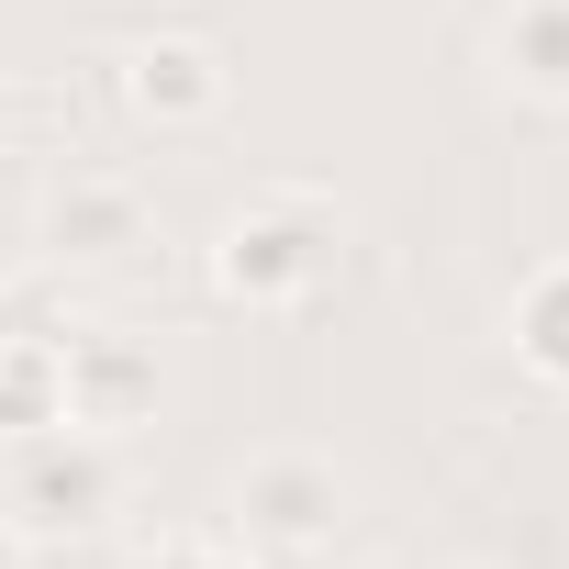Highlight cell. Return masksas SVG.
<instances>
[{"instance_id":"cell-12","label":"cell","mask_w":569,"mask_h":569,"mask_svg":"<svg viewBox=\"0 0 569 569\" xmlns=\"http://www.w3.org/2000/svg\"><path fill=\"white\" fill-rule=\"evenodd\" d=\"M358 569H447V558H413V547H380V558H358Z\"/></svg>"},{"instance_id":"cell-13","label":"cell","mask_w":569,"mask_h":569,"mask_svg":"<svg viewBox=\"0 0 569 569\" xmlns=\"http://www.w3.org/2000/svg\"><path fill=\"white\" fill-rule=\"evenodd\" d=\"M12 336H23V302H12V291H0V347H12Z\"/></svg>"},{"instance_id":"cell-10","label":"cell","mask_w":569,"mask_h":569,"mask_svg":"<svg viewBox=\"0 0 569 569\" xmlns=\"http://www.w3.org/2000/svg\"><path fill=\"white\" fill-rule=\"evenodd\" d=\"M134 569H268L234 525H168V536H146L134 547Z\"/></svg>"},{"instance_id":"cell-4","label":"cell","mask_w":569,"mask_h":569,"mask_svg":"<svg viewBox=\"0 0 569 569\" xmlns=\"http://www.w3.org/2000/svg\"><path fill=\"white\" fill-rule=\"evenodd\" d=\"M112 101L157 134V146H190L234 112V68L212 34H123L112 46Z\"/></svg>"},{"instance_id":"cell-5","label":"cell","mask_w":569,"mask_h":569,"mask_svg":"<svg viewBox=\"0 0 569 569\" xmlns=\"http://www.w3.org/2000/svg\"><path fill=\"white\" fill-rule=\"evenodd\" d=\"M34 246H46L57 268H134V257L157 246V212H146V190H134L123 168H68V179H46Z\"/></svg>"},{"instance_id":"cell-9","label":"cell","mask_w":569,"mask_h":569,"mask_svg":"<svg viewBox=\"0 0 569 569\" xmlns=\"http://www.w3.org/2000/svg\"><path fill=\"white\" fill-rule=\"evenodd\" d=\"M34 425H68V358L57 336H12L0 347V436H34Z\"/></svg>"},{"instance_id":"cell-7","label":"cell","mask_w":569,"mask_h":569,"mask_svg":"<svg viewBox=\"0 0 569 569\" xmlns=\"http://www.w3.org/2000/svg\"><path fill=\"white\" fill-rule=\"evenodd\" d=\"M491 79L536 112H569V0H502L491 12Z\"/></svg>"},{"instance_id":"cell-11","label":"cell","mask_w":569,"mask_h":569,"mask_svg":"<svg viewBox=\"0 0 569 569\" xmlns=\"http://www.w3.org/2000/svg\"><path fill=\"white\" fill-rule=\"evenodd\" d=\"M34 558H46V547H34V536H23L12 513H0V569H34Z\"/></svg>"},{"instance_id":"cell-6","label":"cell","mask_w":569,"mask_h":569,"mask_svg":"<svg viewBox=\"0 0 569 569\" xmlns=\"http://www.w3.org/2000/svg\"><path fill=\"white\" fill-rule=\"evenodd\" d=\"M57 358H68V425H90V436H134V425H157L168 369H157L146 336H123V325H79V336H57Z\"/></svg>"},{"instance_id":"cell-3","label":"cell","mask_w":569,"mask_h":569,"mask_svg":"<svg viewBox=\"0 0 569 569\" xmlns=\"http://www.w3.org/2000/svg\"><path fill=\"white\" fill-rule=\"evenodd\" d=\"M358 513V469L313 436H279V447H246L234 480H223V525L268 558V569H291V558H336Z\"/></svg>"},{"instance_id":"cell-1","label":"cell","mask_w":569,"mask_h":569,"mask_svg":"<svg viewBox=\"0 0 569 569\" xmlns=\"http://www.w3.org/2000/svg\"><path fill=\"white\" fill-rule=\"evenodd\" d=\"M212 302H234V313H313L336 279H347V201L336 190H313V179H268V190H246L223 223H212Z\"/></svg>"},{"instance_id":"cell-2","label":"cell","mask_w":569,"mask_h":569,"mask_svg":"<svg viewBox=\"0 0 569 569\" xmlns=\"http://www.w3.org/2000/svg\"><path fill=\"white\" fill-rule=\"evenodd\" d=\"M0 513H12L34 547H90V536H123V513H134L123 436H90V425H34V436H0Z\"/></svg>"},{"instance_id":"cell-8","label":"cell","mask_w":569,"mask_h":569,"mask_svg":"<svg viewBox=\"0 0 569 569\" xmlns=\"http://www.w3.org/2000/svg\"><path fill=\"white\" fill-rule=\"evenodd\" d=\"M502 347L536 391H569V257L525 268L513 279V302H502Z\"/></svg>"}]
</instances>
